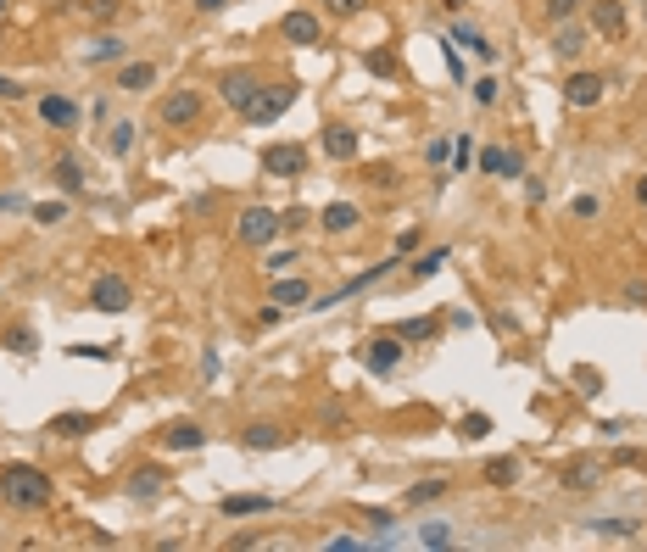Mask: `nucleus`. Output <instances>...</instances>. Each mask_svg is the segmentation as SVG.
Returning <instances> with one entry per match:
<instances>
[{"label":"nucleus","mask_w":647,"mask_h":552,"mask_svg":"<svg viewBox=\"0 0 647 552\" xmlns=\"http://www.w3.org/2000/svg\"><path fill=\"white\" fill-rule=\"evenodd\" d=\"M446 162H452V173H469V162H474V140H469V135H458V140H452V156H446Z\"/></svg>","instance_id":"nucleus-35"},{"label":"nucleus","mask_w":647,"mask_h":552,"mask_svg":"<svg viewBox=\"0 0 647 552\" xmlns=\"http://www.w3.org/2000/svg\"><path fill=\"white\" fill-rule=\"evenodd\" d=\"M592 34L597 40H625V6L620 0H592Z\"/></svg>","instance_id":"nucleus-12"},{"label":"nucleus","mask_w":647,"mask_h":552,"mask_svg":"<svg viewBox=\"0 0 647 552\" xmlns=\"http://www.w3.org/2000/svg\"><path fill=\"white\" fill-rule=\"evenodd\" d=\"M135 128H140V123H128V117H123V123H112L107 151H112V156H128V151H135Z\"/></svg>","instance_id":"nucleus-32"},{"label":"nucleus","mask_w":647,"mask_h":552,"mask_svg":"<svg viewBox=\"0 0 647 552\" xmlns=\"http://www.w3.org/2000/svg\"><path fill=\"white\" fill-rule=\"evenodd\" d=\"M625 302H631V307H647V285H642V279L625 285Z\"/></svg>","instance_id":"nucleus-53"},{"label":"nucleus","mask_w":647,"mask_h":552,"mask_svg":"<svg viewBox=\"0 0 647 552\" xmlns=\"http://www.w3.org/2000/svg\"><path fill=\"white\" fill-rule=\"evenodd\" d=\"M446 491H452L446 480H418V485H408V491H402V502H408V508H430V502H441Z\"/></svg>","instance_id":"nucleus-25"},{"label":"nucleus","mask_w":647,"mask_h":552,"mask_svg":"<svg viewBox=\"0 0 647 552\" xmlns=\"http://www.w3.org/2000/svg\"><path fill=\"white\" fill-rule=\"evenodd\" d=\"M575 385H580V391H592V397H597V391H603V374H597L592 363H580V369H575Z\"/></svg>","instance_id":"nucleus-43"},{"label":"nucleus","mask_w":647,"mask_h":552,"mask_svg":"<svg viewBox=\"0 0 647 552\" xmlns=\"http://www.w3.org/2000/svg\"><path fill=\"white\" fill-rule=\"evenodd\" d=\"M196 117H202V95L196 89H168L162 95V123L168 128H190Z\"/></svg>","instance_id":"nucleus-7"},{"label":"nucleus","mask_w":647,"mask_h":552,"mask_svg":"<svg viewBox=\"0 0 647 552\" xmlns=\"http://www.w3.org/2000/svg\"><path fill=\"white\" fill-rule=\"evenodd\" d=\"M474 162H480V173H492V179H520L525 173V156L513 145H485Z\"/></svg>","instance_id":"nucleus-10"},{"label":"nucleus","mask_w":647,"mask_h":552,"mask_svg":"<svg viewBox=\"0 0 647 552\" xmlns=\"http://www.w3.org/2000/svg\"><path fill=\"white\" fill-rule=\"evenodd\" d=\"M441 51H446V68H452V79H458V84H469V73H464V56H458V45H452V40H441Z\"/></svg>","instance_id":"nucleus-44"},{"label":"nucleus","mask_w":647,"mask_h":552,"mask_svg":"<svg viewBox=\"0 0 647 552\" xmlns=\"http://www.w3.org/2000/svg\"><path fill=\"white\" fill-rule=\"evenodd\" d=\"M117 56H123V40H112V34H101L89 45V61H117Z\"/></svg>","instance_id":"nucleus-38"},{"label":"nucleus","mask_w":647,"mask_h":552,"mask_svg":"<svg viewBox=\"0 0 647 552\" xmlns=\"http://www.w3.org/2000/svg\"><path fill=\"white\" fill-rule=\"evenodd\" d=\"M318 223H324V235H352L363 223V212L352 207V201H330V207L318 212Z\"/></svg>","instance_id":"nucleus-16"},{"label":"nucleus","mask_w":647,"mask_h":552,"mask_svg":"<svg viewBox=\"0 0 647 552\" xmlns=\"http://www.w3.org/2000/svg\"><path fill=\"white\" fill-rule=\"evenodd\" d=\"M202 446H207V430L196 418H179V425L162 430V452H202Z\"/></svg>","instance_id":"nucleus-13"},{"label":"nucleus","mask_w":647,"mask_h":552,"mask_svg":"<svg viewBox=\"0 0 647 552\" xmlns=\"http://www.w3.org/2000/svg\"><path fill=\"white\" fill-rule=\"evenodd\" d=\"M0 497L23 513H45L56 502V480L40 469V463H6L0 469Z\"/></svg>","instance_id":"nucleus-1"},{"label":"nucleus","mask_w":647,"mask_h":552,"mask_svg":"<svg viewBox=\"0 0 647 552\" xmlns=\"http://www.w3.org/2000/svg\"><path fill=\"white\" fill-rule=\"evenodd\" d=\"M95 430H101V418H95V413H56L51 418V435H95Z\"/></svg>","instance_id":"nucleus-22"},{"label":"nucleus","mask_w":647,"mask_h":552,"mask_svg":"<svg viewBox=\"0 0 647 552\" xmlns=\"http://www.w3.org/2000/svg\"><path fill=\"white\" fill-rule=\"evenodd\" d=\"M586 40H592L586 28H575V23H558V40H553V51H558L564 61H575L580 51H586Z\"/></svg>","instance_id":"nucleus-27"},{"label":"nucleus","mask_w":647,"mask_h":552,"mask_svg":"<svg viewBox=\"0 0 647 552\" xmlns=\"http://www.w3.org/2000/svg\"><path fill=\"white\" fill-rule=\"evenodd\" d=\"M397 263H402V257H391V263H374V268H369V274H358V279H346V285H341V290H330V296H318V307H335V302H341V296H358V290H369V285H374V279H385V274H391V268H397Z\"/></svg>","instance_id":"nucleus-17"},{"label":"nucleus","mask_w":647,"mask_h":552,"mask_svg":"<svg viewBox=\"0 0 647 552\" xmlns=\"http://www.w3.org/2000/svg\"><path fill=\"white\" fill-rule=\"evenodd\" d=\"M474 101L480 107H497V79H474Z\"/></svg>","instance_id":"nucleus-48"},{"label":"nucleus","mask_w":647,"mask_h":552,"mask_svg":"<svg viewBox=\"0 0 647 552\" xmlns=\"http://www.w3.org/2000/svg\"><path fill=\"white\" fill-rule=\"evenodd\" d=\"M162 485H168V474H162L156 463H140L135 474H128V480H123V491H128V497H135V502H151V497H162Z\"/></svg>","instance_id":"nucleus-14"},{"label":"nucleus","mask_w":647,"mask_h":552,"mask_svg":"<svg viewBox=\"0 0 647 552\" xmlns=\"http://www.w3.org/2000/svg\"><path fill=\"white\" fill-rule=\"evenodd\" d=\"M0 17H6V0H0Z\"/></svg>","instance_id":"nucleus-59"},{"label":"nucleus","mask_w":647,"mask_h":552,"mask_svg":"<svg viewBox=\"0 0 647 552\" xmlns=\"http://www.w3.org/2000/svg\"><path fill=\"white\" fill-rule=\"evenodd\" d=\"M636 201H642V207H647V179H642V184H636Z\"/></svg>","instance_id":"nucleus-57"},{"label":"nucleus","mask_w":647,"mask_h":552,"mask_svg":"<svg viewBox=\"0 0 647 552\" xmlns=\"http://www.w3.org/2000/svg\"><path fill=\"white\" fill-rule=\"evenodd\" d=\"M418 246H425V229H418V223H413V229H402V235H397V257H413Z\"/></svg>","instance_id":"nucleus-42"},{"label":"nucleus","mask_w":647,"mask_h":552,"mask_svg":"<svg viewBox=\"0 0 647 552\" xmlns=\"http://www.w3.org/2000/svg\"><path fill=\"white\" fill-rule=\"evenodd\" d=\"M597 480H603V463H592V458H575V463H564V474H558L564 491H592Z\"/></svg>","instance_id":"nucleus-18"},{"label":"nucleus","mask_w":647,"mask_h":552,"mask_svg":"<svg viewBox=\"0 0 647 552\" xmlns=\"http://www.w3.org/2000/svg\"><path fill=\"white\" fill-rule=\"evenodd\" d=\"M603 89H608L603 73H569V79H564V101H569L575 112H586V107L603 101Z\"/></svg>","instance_id":"nucleus-9"},{"label":"nucleus","mask_w":647,"mask_h":552,"mask_svg":"<svg viewBox=\"0 0 647 552\" xmlns=\"http://www.w3.org/2000/svg\"><path fill=\"white\" fill-rule=\"evenodd\" d=\"M274 508H279L274 497H223V502H218L223 519H251V513H274Z\"/></svg>","instance_id":"nucleus-24"},{"label":"nucleus","mask_w":647,"mask_h":552,"mask_svg":"<svg viewBox=\"0 0 647 552\" xmlns=\"http://www.w3.org/2000/svg\"><path fill=\"white\" fill-rule=\"evenodd\" d=\"M446 6H452V12H458V6H469V0H446Z\"/></svg>","instance_id":"nucleus-58"},{"label":"nucleus","mask_w":647,"mask_h":552,"mask_svg":"<svg viewBox=\"0 0 647 552\" xmlns=\"http://www.w3.org/2000/svg\"><path fill=\"white\" fill-rule=\"evenodd\" d=\"M246 452H279V446H290V435L279 430V425H246Z\"/></svg>","instance_id":"nucleus-21"},{"label":"nucleus","mask_w":647,"mask_h":552,"mask_svg":"<svg viewBox=\"0 0 647 552\" xmlns=\"http://www.w3.org/2000/svg\"><path fill=\"white\" fill-rule=\"evenodd\" d=\"M73 357H84V363H112V357H117V341H107V346H73Z\"/></svg>","instance_id":"nucleus-37"},{"label":"nucleus","mask_w":647,"mask_h":552,"mask_svg":"<svg viewBox=\"0 0 647 552\" xmlns=\"http://www.w3.org/2000/svg\"><path fill=\"white\" fill-rule=\"evenodd\" d=\"M135 307V285H128L123 274H95V285H89V313H128Z\"/></svg>","instance_id":"nucleus-2"},{"label":"nucleus","mask_w":647,"mask_h":552,"mask_svg":"<svg viewBox=\"0 0 647 552\" xmlns=\"http://www.w3.org/2000/svg\"><path fill=\"white\" fill-rule=\"evenodd\" d=\"M235 235H240L246 246H274V240H279V212H274V207H246V212L235 218Z\"/></svg>","instance_id":"nucleus-5"},{"label":"nucleus","mask_w":647,"mask_h":552,"mask_svg":"<svg viewBox=\"0 0 647 552\" xmlns=\"http://www.w3.org/2000/svg\"><path fill=\"white\" fill-rule=\"evenodd\" d=\"M40 117H45L51 128H73V123H79V107L68 101V95H40Z\"/></svg>","instance_id":"nucleus-20"},{"label":"nucleus","mask_w":647,"mask_h":552,"mask_svg":"<svg viewBox=\"0 0 647 552\" xmlns=\"http://www.w3.org/2000/svg\"><path fill=\"white\" fill-rule=\"evenodd\" d=\"M302 302H313V290H307V279H296V274H274V307H302Z\"/></svg>","instance_id":"nucleus-23"},{"label":"nucleus","mask_w":647,"mask_h":552,"mask_svg":"<svg viewBox=\"0 0 647 552\" xmlns=\"http://www.w3.org/2000/svg\"><path fill=\"white\" fill-rule=\"evenodd\" d=\"M89 12H95V17H112V12H117V0H89Z\"/></svg>","instance_id":"nucleus-55"},{"label":"nucleus","mask_w":647,"mask_h":552,"mask_svg":"<svg viewBox=\"0 0 647 552\" xmlns=\"http://www.w3.org/2000/svg\"><path fill=\"white\" fill-rule=\"evenodd\" d=\"M363 179H374V184H380V190H391V184H397V168H385V162H380V168H369V173H363Z\"/></svg>","instance_id":"nucleus-49"},{"label":"nucleus","mask_w":647,"mask_h":552,"mask_svg":"<svg viewBox=\"0 0 647 552\" xmlns=\"http://www.w3.org/2000/svg\"><path fill=\"white\" fill-rule=\"evenodd\" d=\"M263 268H268V274H290V268H296V251H268Z\"/></svg>","instance_id":"nucleus-45"},{"label":"nucleus","mask_w":647,"mask_h":552,"mask_svg":"<svg viewBox=\"0 0 647 552\" xmlns=\"http://www.w3.org/2000/svg\"><path fill=\"white\" fill-rule=\"evenodd\" d=\"M0 95H6V101H23V95H28V89H23V84H12L6 73H0Z\"/></svg>","instance_id":"nucleus-54"},{"label":"nucleus","mask_w":647,"mask_h":552,"mask_svg":"<svg viewBox=\"0 0 647 552\" xmlns=\"http://www.w3.org/2000/svg\"><path fill=\"white\" fill-rule=\"evenodd\" d=\"M480 480H485V485H497V491H508V485L520 480V463H513V458H485Z\"/></svg>","instance_id":"nucleus-26"},{"label":"nucleus","mask_w":647,"mask_h":552,"mask_svg":"<svg viewBox=\"0 0 647 552\" xmlns=\"http://www.w3.org/2000/svg\"><path fill=\"white\" fill-rule=\"evenodd\" d=\"M402 341L397 335H369V341H358V363L369 369V374H397L402 369Z\"/></svg>","instance_id":"nucleus-4"},{"label":"nucleus","mask_w":647,"mask_h":552,"mask_svg":"<svg viewBox=\"0 0 647 552\" xmlns=\"http://www.w3.org/2000/svg\"><path fill=\"white\" fill-rule=\"evenodd\" d=\"M290 107H296V84L285 79V84H263V89H257V101H251L240 117H246V123H279Z\"/></svg>","instance_id":"nucleus-3"},{"label":"nucleus","mask_w":647,"mask_h":552,"mask_svg":"<svg viewBox=\"0 0 647 552\" xmlns=\"http://www.w3.org/2000/svg\"><path fill=\"white\" fill-rule=\"evenodd\" d=\"M436 330H441V323H436L430 313H425V318H402V323H391V335H397L402 346H408V341H430Z\"/></svg>","instance_id":"nucleus-28"},{"label":"nucleus","mask_w":647,"mask_h":552,"mask_svg":"<svg viewBox=\"0 0 647 552\" xmlns=\"http://www.w3.org/2000/svg\"><path fill=\"white\" fill-rule=\"evenodd\" d=\"M580 12V0H547V23H569Z\"/></svg>","instance_id":"nucleus-41"},{"label":"nucleus","mask_w":647,"mask_h":552,"mask_svg":"<svg viewBox=\"0 0 647 552\" xmlns=\"http://www.w3.org/2000/svg\"><path fill=\"white\" fill-rule=\"evenodd\" d=\"M156 84V68H151V61H123V68H117V89L123 95H145Z\"/></svg>","instance_id":"nucleus-19"},{"label":"nucleus","mask_w":647,"mask_h":552,"mask_svg":"<svg viewBox=\"0 0 647 552\" xmlns=\"http://www.w3.org/2000/svg\"><path fill=\"white\" fill-rule=\"evenodd\" d=\"M592 536H608V541H636V519H592V525H586Z\"/></svg>","instance_id":"nucleus-29"},{"label":"nucleus","mask_w":647,"mask_h":552,"mask_svg":"<svg viewBox=\"0 0 647 552\" xmlns=\"http://www.w3.org/2000/svg\"><path fill=\"white\" fill-rule=\"evenodd\" d=\"M318 34H324V23H318L313 12H302V6L279 17V40H285V45H302V51H307V45H318Z\"/></svg>","instance_id":"nucleus-8"},{"label":"nucleus","mask_w":647,"mask_h":552,"mask_svg":"<svg viewBox=\"0 0 647 552\" xmlns=\"http://www.w3.org/2000/svg\"><path fill=\"white\" fill-rule=\"evenodd\" d=\"M307 218H313L307 207H285V212H279V229H285V235H296V229H307Z\"/></svg>","instance_id":"nucleus-39"},{"label":"nucleus","mask_w":647,"mask_h":552,"mask_svg":"<svg viewBox=\"0 0 647 552\" xmlns=\"http://www.w3.org/2000/svg\"><path fill=\"white\" fill-rule=\"evenodd\" d=\"M569 212H575V218H597V196H575Z\"/></svg>","instance_id":"nucleus-51"},{"label":"nucleus","mask_w":647,"mask_h":552,"mask_svg":"<svg viewBox=\"0 0 647 552\" xmlns=\"http://www.w3.org/2000/svg\"><path fill=\"white\" fill-rule=\"evenodd\" d=\"M446 156H452V140H430L425 145V162H446Z\"/></svg>","instance_id":"nucleus-50"},{"label":"nucleus","mask_w":647,"mask_h":552,"mask_svg":"<svg viewBox=\"0 0 647 552\" xmlns=\"http://www.w3.org/2000/svg\"><path fill=\"white\" fill-rule=\"evenodd\" d=\"M446 263H452V251H446V246H436V251H425V257L413 263V279H430V274H441Z\"/></svg>","instance_id":"nucleus-33"},{"label":"nucleus","mask_w":647,"mask_h":552,"mask_svg":"<svg viewBox=\"0 0 647 552\" xmlns=\"http://www.w3.org/2000/svg\"><path fill=\"white\" fill-rule=\"evenodd\" d=\"M6 346H17V351H34V330H12V335H6Z\"/></svg>","instance_id":"nucleus-52"},{"label":"nucleus","mask_w":647,"mask_h":552,"mask_svg":"<svg viewBox=\"0 0 647 552\" xmlns=\"http://www.w3.org/2000/svg\"><path fill=\"white\" fill-rule=\"evenodd\" d=\"M446 40H458V45H464V51H474L480 61H492V56H497V51H492V40H485L480 28H469V23H458V28H452Z\"/></svg>","instance_id":"nucleus-30"},{"label":"nucleus","mask_w":647,"mask_h":552,"mask_svg":"<svg viewBox=\"0 0 647 552\" xmlns=\"http://www.w3.org/2000/svg\"><path fill=\"white\" fill-rule=\"evenodd\" d=\"M464 435H469V441L492 435V418H485V413H469V418H464Z\"/></svg>","instance_id":"nucleus-46"},{"label":"nucleus","mask_w":647,"mask_h":552,"mask_svg":"<svg viewBox=\"0 0 647 552\" xmlns=\"http://www.w3.org/2000/svg\"><path fill=\"white\" fill-rule=\"evenodd\" d=\"M51 173H56V184H61V190H68V196H79V190H84V168H79V162H73V156H61V162H56V168H51Z\"/></svg>","instance_id":"nucleus-31"},{"label":"nucleus","mask_w":647,"mask_h":552,"mask_svg":"<svg viewBox=\"0 0 647 552\" xmlns=\"http://www.w3.org/2000/svg\"><path fill=\"white\" fill-rule=\"evenodd\" d=\"M363 68H369L374 79H391V73H397V56H391V51H369V56H363Z\"/></svg>","instance_id":"nucleus-36"},{"label":"nucleus","mask_w":647,"mask_h":552,"mask_svg":"<svg viewBox=\"0 0 647 552\" xmlns=\"http://www.w3.org/2000/svg\"><path fill=\"white\" fill-rule=\"evenodd\" d=\"M257 89H263V79H257L251 68H240V73H223V84H218V95L230 101L235 112H246L251 101H257Z\"/></svg>","instance_id":"nucleus-11"},{"label":"nucleus","mask_w":647,"mask_h":552,"mask_svg":"<svg viewBox=\"0 0 647 552\" xmlns=\"http://www.w3.org/2000/svg\"><path fill=\"white\" fill-rule=\"evenodd\" d=\"M324 156H330V162H352V156H358V128L324 123Z\"/></svg>","instance_id":"nucleus-15"},{"label":"nucleus","mask_w":647,"mask_h":552,"mask_svg":"<svg viewBox=\"0 0 647 552\" xmlns=\"http://www.w3.org/2000/svg\"><path fill=\"white\" fill-rule=\"evenodd\" d=\"M28 212H34V223H40V229H56V223L68 218V201H34Z\"/></svg>","instance_id":"nucleus-34"},{"label":"nucleus","mask_w":647,"mask_h":552,"mask_svg":"<svg viewBox=\"0 0 647 552\" xmlns=\"http://www.w3.org/2000/svg\"><path fill=\"white\" fill-rule=\"evenodd\" d=\"M230 0H196V12H223Z\"/></svg>","instance_id":"nucleus-56"},{"label":"nucleus","mask_w":647,"mask_h":552,"mask_svg":"<svg viewBox=\"0 0 647 552\" xmlns=\"http://www.w3.org/2000/svg\"><path fill=\"white\" fill-rule=\"evenodd\" d=\"M369 6V0H324V12H335V17H358Z\"/></svg>","instance_id":"nucleus-47"},{"label":"nucleus","mask_w":647,"mask_h":552,"mask_svg":"<svg viewBox=\"0 0 647 552\" xmlns=\"http://www.w3.org/2000/svg\"><path fill=\"white\" fill-rule=\"evenodd\" d=\"M263 173H274V179H302V173H307V145H296V140L268 145V151H263Z\"/></svg>","instance_id":"nucleus-6"},{"label":"nucleus","mask_w":647,"mask_h":552,"mask_svg":"<svg viewBox=\"0 0 647 552\" xmlns=\"http://www.w3.org/2000/svg\"><path fill=\"white\" fill-rule=\"evenodd\" d=\"M418 541H425V547H452V525H441V519H436V525L418 530Z\"/></svg>","instance_id":"nucleus-40"}]
</instances>
